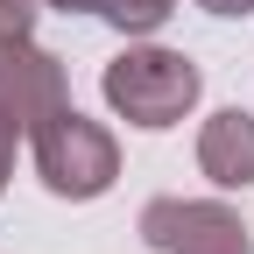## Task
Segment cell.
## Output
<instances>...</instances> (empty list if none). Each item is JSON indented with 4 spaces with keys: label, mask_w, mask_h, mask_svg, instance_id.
<instances>
[{
    "label": "cell",
    "mask_w": 254,
    "mask_h": 254,
    "mask_svg": "<svg viewBox=\"0 0 254 254\" xmlns=\"http://www.w3.org/2000/svg\"><path fill=\"white\" fill-rule=\"evenodd\" d=\"M64 106V64L36 43H7L0 50V120L14 127V134H28L36 120H50Z\"/></svg>",
    "instance_id": "cell-4"
},
{
    "label": "cell",
    "mask_w": 254,
    "mask_h": 254,
    "mask_svg": "<svg viewBox=\"0 0 254 254\" xmlns=\"http://www.w3.org/2000/svg\"><path fill=\"white\" fill-rule=\"evenodd\" d=\"M198 170H205L219 190H247V184H254V113L226 106V113L205 120V134H198Z\"/></svg>",
    "instance_id": "cell-5"
},
{
    "label": "cell",
    "mask_w": 254,
    "mask_h": 254,
    "mask_svg": "<svg viewBox=\"0 0 254 254\" xmlns=\"http://www.w3.org/2000/svg\"><path fill=\"white\" fill-rule=\"evenodd\" d=\"M28 148H36V177L57 190V198H99L120 177V141L99 120H85L71 99H64L50 120L28 127Z\"/></svg>",
    "instance_id": "cell-2"
},
{
    "label": "cell",
    "mask_w": 254,
    "mask_h": 254,
    "mask_svg": "<svg viewBox=\"0 0 254 254\" xmlns=\"http://www.w3.org/2000/svg\"><path fill=\"white\" fill-rule=\"evenodd\" d=\"M141 240L155 254H254L240 212L212 198H148L141 205Z\"/></svg>",
    "instance_id": "cell-3"
},
{
    "label": "cell",
    "mask_w": 254,
    "mask_h": 254,
    "mask_svg": "<svg viewBox=\"0 0 254 254\" xmlns=\"http://www.w3.org/2000/svg\"><path fill=\"white\" fill-rule=\"evenodd\" d=\"M205 14H254V0H198Z\"/></svg>",
    "instance_id": "cell-9"
},
{
    "label": "cell",
    "mask_w": 254,
    "mask_h": 254,
    "mask_svg": "<svg viewBox=\"0 0 254 254\" xmlns=\"http://www.w3.org/2000/svg\"><path fill=\"white\" fill-rule=\"evenodd\" d=\"M7 170H14V127L0 120V190H7Z\"/></svg>",
    "instance_id": "cell-8"
},
{
    "label": "cell",
    "mask_w": 254,
    "mask_h": 254,
    "mask_svg": "<svg viewBox=\"0 0 254 254\" xmlns=\"http://www.w3.org/2000/svg\"><path fill=\"white\" fill-rule=\"evenodd\" d=\"M198 64H190L184 50H163V43H141V50H120L113 64H106V78H99V92H106V106L127 120V127H177L190 106H198Z\"/></svg>",
    "instance_id": "cell-1"
},
{
    "label": "cell",
    "mask_w": 254,
    "mask_h": 254,
    "mask_svg": "<svg viewBox=\"0 0 254 254\" xmlns=\"http://www.w3.org/2000/svg\"><path fill=\"white\" fill-rule=\"evenodd\" d=\"M36 14H43V0H0V50L21 43L28 28H36Z\"/></svg>",
    "instance_id": "cell-7"
},
{
    "label": "cell",
    "mask_w": 254,
    "mask_h": 254,
    "mask_svg": "<svg viewBox=\"0 0 254 254\" xmlns=\"http://www.w3.org/2000/svg\"><path fill=\"white\" fill-rule=\"evenodd\" d=\"M43 7H64V14H99L113 21L120 36H148V28H163L177 0H43Z\"/></svg>",
    "instance_id": "cell-6"
}]
</instances>
